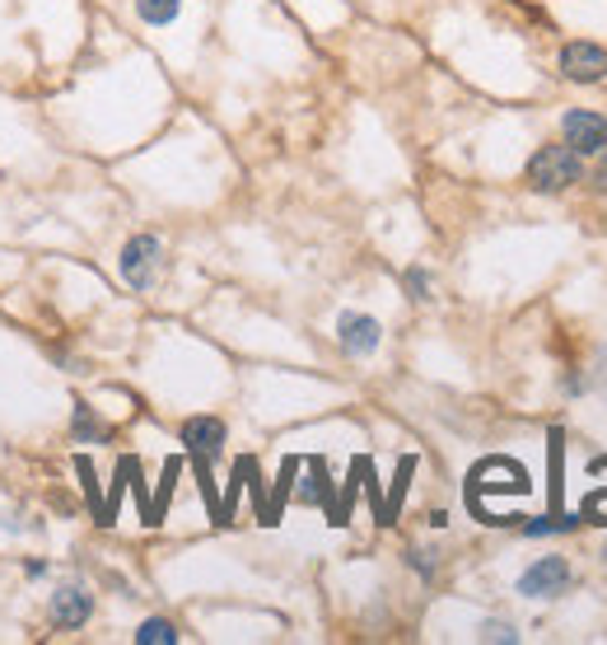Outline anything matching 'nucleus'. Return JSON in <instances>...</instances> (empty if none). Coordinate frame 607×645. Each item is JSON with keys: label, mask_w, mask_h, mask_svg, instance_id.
Segmentation results:
<instances>
[{"label": "nucleus", "mask_w": 607, "mask_h": 645, "mask_svg": "<svg viewBox=\"0 0 607 645\" xmlns=\"http://www.w3.org/2000/svg\"><path fill=\"white\" fill-rule=\"evenodd\" d=\"M308 482H313V486H304V501H323V505H327L332 486H327V463H323V459H308Z\"/></svg>", "instance_id": "14"}, {"label": "nucleus", "mask_w": 607, "mask_h": 645, "mask_svg": "<svg viewBox=\"0 0 607 645\" xmlns=\"http://www.w3.org/2000/svg\"><path fill=\"white\" fill-rule=\"evenodd\" d=\"M178 641V632H173V622H164V617H150V622H141V632H136V645H173Z\"/></svg>", "instance_id": "13"}, {"label": "nucleus", "mask_w": 607, "mask_h": 645, "mask_svg": "<svg viewBox=\"0 0 607 645\" xmlns=\"http://www.w3.org/2000/svg\"><path fill=\"white\" fill-rule=\"evenodd\" d=\"M561 71H565V80H575V85L607 80V52L598 43H571L561 52Z\"/></svg>", "instance_id": "6"}, {"label": "nucleus", "mask_w": 607, "mask_h": 645, "mask_svg": "<svg viewBox=\"0 0 607 645\" xmlns=\"http://www.w3.org/2000/svg\"><path fill=\"white\" fill-rule=\"evenodd\" d=\"M75 473H80V482H85V496H89V501H99V482H94L89 459H75Z\"/></svg>", "instance_id": "16"}, {"label": "nucleus", "mask_w": 607, "mask_h": 645, "mask_svg": "<svg viewBox=\"0 0 607 645\" xmlns=\"http://www.w3.org/2000/svg\"><path fill=\"white\" fill-rule=\"evenodd\" d=\"M416 473V459H402L398 463V482H393V501H388V519H393V510H398V501H402V492H407V477Z\"/></svg>", "instance_id": "15"}, {"label": "nucleus", "mask_w": 607, "mask_h": 645, "mask_svg": "<svg viewBox=\"0 0 607 645\" xmlns=\"http://www.w3.org/2000/svg\"><path fill=\"white\" fill-rule=\"evenodd\" d=\"M178 473H183V459H169V463H164V482H160V492H154V505H150L145 524H160V519H164V510H169V496H173V482H178Z\"/></svg>", "instance_id": "10"}, {"label": "nucleus", "mask_w": 607, "mask_h": 645, "mask_svg": "<svg viewBox=\"0 0 607 645\" xmlns=\"http://www.w3.org/2000/svg\"><path fill=\"white\" fill-rule=\"evenodd\" d=\"M528 183L538 192H561L579 183V154L571 146H542L533 154V164H528Z\"/></svg>", "instance_id": "2"}, {"label": "nucleus", "mask_w": 607, "mask_h": 645, "mask_svg": "<svg viewBox=\"0 0 607 645\" xmlns=\"http://www.w3.org/2000/svg\"><path fill=\"white\" fill-rule=\"evenodd\" d=\"M71 430H75V440H104V436H108V426H104L99 417H94L85 402H75V421H71Z\"/></svg>", "instance_id": "12"}, {"label": "nucleus", "mask_w": 607, "mask_h": 645, "mask_svg": "<svg viewBox=\"0 0 607 645\" xmlns=\"http://www.w3.org/2000/svg\"><path fill=\"white\" fill-rule=\"evenodd\" d=\"M481 641H514V632L505 627V622H486V632H481Z\"/></svg>", "instance_id": "18"}, {"label": "nucleus", "mask_w": 607, "mask_h": 645, "mask_svg": "<svg viewBox=\"0 0 607 645\" xmlns=\"http://www.w3.org/2000/svg\"><path fill=\"white\" fill-rule=\"evenodd\" d=\"M337 337H342L346 356H369V351H379L383 327H379V319H369V314H342Z\"/></svg>", "instance_id": "7"}, {"label": "nucleus", "mask_w": 607, "mask_h": 645, "mask_svg": "<svg viewBox=\"0 0 607 645\" xmlns=\"http://www.w3.org/2000/svg\"><path fill=\"white\" fill-rule=\"evenodd\" d=\"M589 384L607 398V351H598V361H594V369H589Z\"/></svg>", "instance_id": "17"}, {"label": "nucleus", "mask_w": 607, "mask_h": 645, "mask_svg": "<svg viewBox=\"0 0 607 645\" xmlns=\"http://www.w3.org/2000/svg\"><path fill=\"white\" fill-rule=\"evenodd\" d=\"M183 444H187L197 459L220 454V444H225V421H215V417H187V421H183Z\"/></svg>", "instance_id": "8"}, {"label": "nucleus", "mask_w": 607, "mask_h": 645, "mask_svg": "<svg viewBox=\"0 0 607 645\" xmlns=\"http://www.w3.org/2000/svg\"><path fill=\"white\" fill-rule=\"evenodd\" d=\"M183 10V0H136V14L145 19V24H173Z\"/></svg>", "instance_id": "11"}, {"label": "nucleus", "mask_w": 607, "mask_h": 645, "mask_svg": "<svg viewBox=\"0 0 607 645\" xmlns=\"http://www.w3.org/2000/svg\"><path fill=\"white\" fill-rule=\"evenodd\" d=\"M565 584H571V566H565V557H538L519 576V594H528V599H552V594L565 590Z\"/></svg>", "instance_id": "4"}, {"label": "nucleus", "mask_w": 607, "mask_h": 645, "mask_svg": "<svg viewBox=\"0 0 607 645\" xmlns=\"http://www.w3.org/2000/svg\"><path fill=\"white\" fill-rule=\"evenodd\" d=\"M89 613H94V599L85 594V590H56L52 594V622L56 627H66V632H75V627H85L89 622Z\"/></svg>", "instance_id": "9"}, {"label": "nucleus", "mask_w": 607, "mask_h": 645, "mask_svg": "<svg viewBox=\"0 0 607 645\" xmlns=\"http://www.w3.org/2000/svg\"><path fill=\"white\" fill-rule=\"evenodd\" d=\"M154 267H160V239L154 234H136L122 248V277L131 290H145L154 281Z\"/></svg>", "instance_id": "5"}, {"label": "nucleus", "mask_w": 607, "mask_h": 645, "mask_svg": "<svg viewBox=\"0 0 607 645\" xmlns=\"http://www.w3.org/2000/svg\"><path fill=\"white\" fill-rule=\"evenodd\" d=\"M500 492V496H528V473L514 459H486L467 473V510L481 519V505L486 496Z\"/></svg>", "instance_id": "1"}, {"label": "nucleus", "mask_w": 607, "mask_h": 645, "mask_svg": "<svg viewBox=\"0 0 607 645\" xmlns=\"http://www.w3.org/2000/svg\"><path fill=\"white\" fill-rule=\"evenodd\" d=\"M565 146H571L575 154H598L607 150V117L603 112H589V108H575V112H565Z\"/></svg>", "instance_id": "3"}]
</instances>
